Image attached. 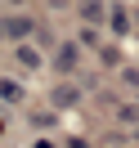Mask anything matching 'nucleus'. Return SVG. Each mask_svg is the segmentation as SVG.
Instances as JSON below:
<instances>
[{
	"label": "nucleus",
	"mask_w": 139,
	"mask_h": 148,
	"mask_svg": "<svg viewBox=\"0 0 139 148\" xmlns=\"http://www.w3.org/2000/svg\"><path fill=\"white\" fill-rule=\"evenodd\" d=\"M81 18L99 23V18H103V0H85V5H81Z\"/></svg>",
	"instance_id": "nucleus-1"
},
{
	"label": "nucleus",
	"mask_w": 139,
	"mask_h": 148,
	"mask_svg": "<svg viewBox=\"0 0 139 148\" xmlns=\"http://www.w3.org/2000/svg\"><path fill=\"white\" fill-rule=\"evenodd\" d=\"M58 63H63V67H76V45H63V54H58Z\"/></svg>",
	"instance_id": "nucleus-2"
}]
</instances>
